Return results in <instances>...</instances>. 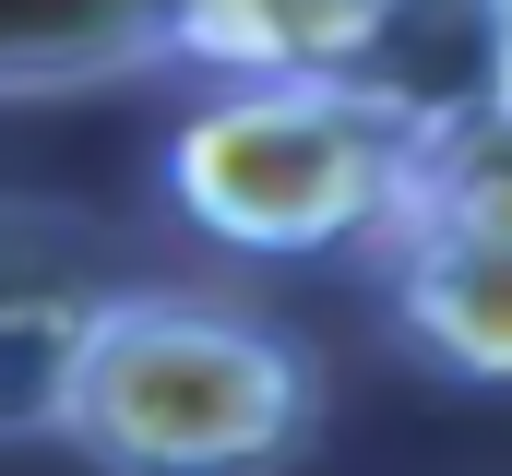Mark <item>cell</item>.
<instances>
[{
    "mask_svg": "<svg viewBox=\"0 0 512 476\" xmlns=\"http://www.w3.org/2000/svg\"><path fill=\"white\" fill-rule=\"evenodd\" d=\"M382 274H393V334L429 369L512 393V238L501 227H382Z\"/></svg>",
    "mask_w": 512,
    "mask_h": 476,
    "instance_id": "5",
    "label": "cell"
},
{
    "mask_svg": "<svg viewBox=\"0 0 512 476\" xmlns=\"http://www.w3.org/2000/svg\"><path fill=\"white\" fill-rule=\"evenodd\" d=\"M155 24L179 72H334L382 84L405 119H441L501 84L489 0H155Z\"/></svg>",
    "mask_w": 512,
    "mask_h": 476,
    "instance_id": "3",
    "label": "cell"
},
{
    "mask_svg": "<svg viewBox=\"0 0 512 476\" xmlns=\"http://www.w3.org/2000/svg\"><path fill=\"white\" fill-rule=\"evenodd\" d=\"M393 227H501L512 238V84H477L465 108L417 119Z\"/></svg>",
    "mask_w": 512,
    "mask_h": 476,
    "instance_id": "7",
    "label": "cell"
},
{
    "mask_svg": "<svg viewBox=\"0 0 512 476\" xmlns=\"http://www.w3.org/2000/svg\"><path fill=\"white\" fill-rule=\"evenodd\" d=\"M489 60H501V84H512V0H489Z\"/></svg>",
    "mask_w": 512,
    "mask_h": 476,
    "instance_id": "8",
    "label": "cell"
},
{
    "mask_svg": "<svg viewBox=\"0 0 512 476\" xmlns=\"http://www.w3.org/2000/svg\"><path fill=\"white\" fill-rule=\"evenodd\" d=\"M405 155H417V119L382 84L227 72L167 131V203L191 238L239 262H334V250H382Z\"/></svg>",
    "mask_w": 512,
    "mask_h": 476,
    "instance_id": "2",
    "label": "cell"
},
{
    "mask_svg": "<svg viewBox=\"0 0 512 476\" xmlns=\"http://www.w3.org/2000/svg\"><path fill=\"white\" fill-rule=\"evenodd\" d=\"M120 298V238L60 203H0V441H36L60 417V381L84 322Z\"/></svg>",
    "mask_w": 512,
    "mask_h": 476,
    "instance_id": "4",
    "label": "cell"
},
{
    "mask_svg": "<svg viewBox=\"0 0 512 476\" xmlns=\"http://www.w3.org/2000/svg\"><path fill=\"white\" fill-rule=\"evenodd\" d=\"M48 441L120 476H215V465H286L322 441V357L251 298L203 286H120L60 381Z\"/></svg>",
    "mask_w": 512,
    "mask_h": 476,
    "instance_id": "1",
    "label": "cell"
},
{
    "mask_svg": "<svg viewBox=\"0 0 512 476\" xmlns=\"http://www.w3.org/2000/svg\"><path fill=\"white\" fill-rule=\"evenodd\" d=\"M167 60L155 0H0V108L36 96H96Z\"/></svg>",
    "mask_w": 512,
    "mask_h": 476,
    "instance_id": "6",
    "label": "cell"
}]
</instances>
